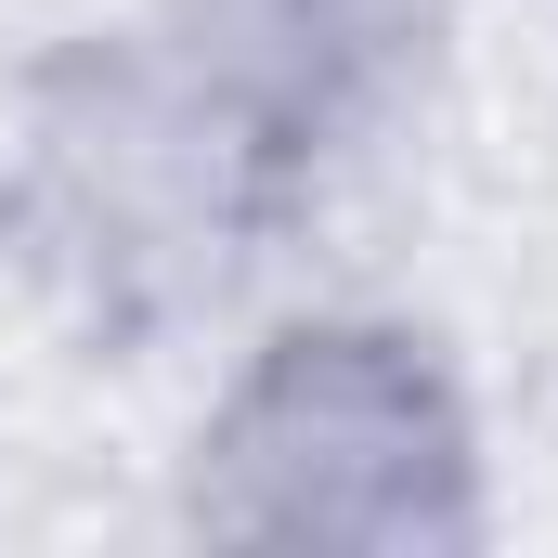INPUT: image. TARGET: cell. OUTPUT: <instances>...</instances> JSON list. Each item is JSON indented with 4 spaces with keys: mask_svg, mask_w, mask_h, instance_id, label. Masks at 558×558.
<instances>
[{
    "mask_svg": "<svg viewBox=\"0 0 558 558\" xmlns=\"http://www.w3.org/2000/svg\"><path fill=\"white\" fill-rule=\"evenodd\" d=\"M481 416L416 325L312 312L247 351L195 428V533L274 558H468Z\"/></svg>",
    "mask_w": 558,
    "mask_h": 558,
    "instance_id": "cell-1",
    "label": "cell"
},
{
    "mask_svg": "<svg viewBox=\"0 0 558 558\" xmlns=\"http://www.w3.org/2000/svg\"><path fill=\"white\" fill-rule=\"evenodd\" d=\"M143 39L299 195L338 143H364L428 78V52L454 39V0H156Z\"/></svg>",
    "mask_w": 558,
    "mask_h": 558,
    "instance_id": "cell-2",
    "label": "cell"
}]
</instances>
